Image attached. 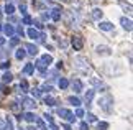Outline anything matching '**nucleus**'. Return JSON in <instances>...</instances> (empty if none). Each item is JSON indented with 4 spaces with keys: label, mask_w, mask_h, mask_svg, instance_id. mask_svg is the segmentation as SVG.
<instances>
[{
    "label": "nucleus",
    "mask_w": 133,
    "mask_h": 130,
    "mask_svg": "<svg viewBox=\"0 0 133 130\" xmlns=\"http://www.w3.org/2000/svg\"><path fill=\"white\" fill-rule=\"evenodd\" d=\"M71 86H72L74 92H82V89H84V84H82V81H79V79H74Z\"/></svg>",
    "instance_id": "nucleus-12"
},
{
    "label": "nucleus",
    "mask_w": 133,
    "mask_h": 130,
    "mask_svg": "<svg viewBox=\"0 0 133 130\" xmlns=\"http://www.w3.org/2000/svg\"><path fill=\"white\" fill-rule=\"evenodd\" d=\"M74 67L79 69L81 72H87L90 69L89 61H87V58H84V56H76L74 58Z\"/></svg>",
    "instance_id": "nucleus-1"
},
{
    "label": "nucleus",
    "mask_w": 133,
    "mask_h": 130,
    "mask_svg": "<svg viewBox=\"0 0 133 130\" xmlns=\"http://www.w3.org/2000/svg\"><path fill=\"white\" fill-rule=\"evenodd\" d=\"M31 22H33L31 17H28V15H25V17H23V25H31Z\"/></svg>",
    "instance_id": "nucleus-32"
},
{
    "label": "nucleus",
    "mask_w": 133,
    "mask_h": 130,
    "mask_svg": "<svg viewBox=\"0 0 133 130\" xmlns=\"http://www.w3.org/2000/svg\"><path fill=\"white\" fill-rule=\"evenodd\" d=\"M25 56H26V51H25V48H18L17 51H15V58H17L18 61H22Z\"/></svg>",
    "instance_id": "nucleus-18"
},
{
    "label": "nucleus",
    "mask_w": 133,
    "mask_h": 130,
    "mask_svg": "<svg viewBox=\"0 0 133 130\" xmlns=\"http://www.w3.org/2000/svg\"><path fill=\"white\" fill-rule=\"evenodd\" d=\"M41 89H43L44 92H51V91H53V86H51V84H48V82H44Z\"/></svg>",
    "instance_id": "nucleus-29"
},
{
    "label": "nucleus",
    "mask_w": 133,
    "mask_h": 130,
    "mask_svg": "<svg viewBox=\"0 0 133 130\" xmlns=\"http://www.w3.org/2000/svg\"><path fill=\"white\" fill-rule=\"evenodd\" d=\"M61 12H63V10H59V8H53V10H49V18L53 20V22H59L61 20Z\"/></svg>",
    "instance_id": "nucleus-7"
},
{
    "label": "nucleus",
    "mask_w": 133,
    "mask_h": 130,
    "mask_svg": "<svg viewBox=\"0 0 133 130\" xmlns=\"http://www.w3.org/2000/svg\"><path fill=\"white\" fill-rule=\"evenodd\" d=\"M36 122H38V127H39V130H48V128H46V125H44V122L41 120V119H36Z\"/></svg>",
    "instance_id": "nucleus-31"
},
{
    "label": "nucleus",
    "mask_w": 133,
    "mask_h": 130,
    "mask_svg": "<svg viewBox=\"0 0 133 130\" xmlns=\"http://www.w3.org/2000/svg\"><path fill=\"white\" fill-rule=\"evenodd\" d=\"M0 30H2V23H0Z\"/></svg>",
    "instance_id": "nucleus-48"
},
{
    "label": "nucleus",
    "mask_w": 133,
    "mask_h": 130,
    "mask_svg": "<svg viewBox=\"0 0 133 130\" xmlns=\"http://www.w3.org/2000/svg\"><path fill=\"white\" fill-rule=\"evenodd\" d=\"M94 94H95V91L94 89H89L87 92H85V104H87V106H90V104H92V99H94Z\"/></svg>",
    "instance_id": "nucleus-16"
},
{
    "label": "nucleus",
    "mask_w": 133,
    "mask_h": 130,
    "mask_svg": "<svg viewBox=\"0 0 133 130\" xmlns=\"http://www.w3.org/2000/svg\"><path fill=\"white\" fill-rule=\"evenodd\" d=\"M18 119H20V120L23 119V120H26V122H30V123H33V122H36V119H38V117L35 115L33 112H26V114H23V115H20Z\"/></svg>",
    "instance_id": "nucleus-9"
},
{
    "label": "nucleus",
    "mask_w": 133,
    "mask_h": 130,
    "mask_svg": "<svg viewBox=\"0 0 133 130\" xmlns=\"http://www.w3.org/2000/svg\"><path fill=\"white\" fill-rule=\"evenodd\" d=\"M76 117H84V110H82V109H77V110H76Z\"/></svg>",
    "instance_id": "nucleus-36"
},
{
    "label": "nucleus",
    "mask_w": 133,
    "mask_h": 130,
    "mask_svg": "<svg viewBox=\"0 0 133 130\" xmlns=\"http://www.w3.org/2000/svg\"><path fill=\"white\" fill-rule=\"evenodd\" d=\"M25 51H26V54H31V56L38 54V48L33 43H26V45H25Z\"/></svg>",
    "instance_id": "nucleus-10"
},
{
    "label": "nucleus",
    "mask_w": 133,
    "mask_h": 130,
    "mask_svg": "<svg viewBox=\"0 0 133 130\" xmlns=\"http://www.w3.org/2000/svg\"><path fill=\"white\" fill-rule=\"evenodd\" d=\"M3 123H5V122L2 120V119H0V130H2V128H3Z\"/></svg>",
    "instance_id": "nucleus-44"
},
{
    "label": "nucleus",
    "mask_w": 133,
    "mask_h": 130,
    "mask_svg": "<svg viewBox=\"0 0 133 130\" xmlns=\"http://www.w3.org/2000/svg\"><path fill=\"white\" fill-rule=\"evenodd\" d=\"M22 106L25 109H28V110H33L35 107H36V102H35V99H30V97H25L22 101Z\"/></svg>",
    "instance_id": "nucleus-6"
},
{
    "label": "nucleus",
    "mask_w": 133,
    "mask_h": 130,
    "mask_svg": "<svg viewBox=\"0 0 133 130\" xmlns=\"http://www.w3.org/2000/svg\"><path fill=\"white\" fill-rule=\"evenodd\" d=\"M3 43H5V38H2V36H0V46H2Z\"/></svg>",
    "instance_id": "nucleus-43"
},
{
    "label": "nucleus",
    "mask_w": 133,
    "mask_h": 130,
    "mask_svg": "<svg viewBox=\"0 0 133 130\" xmlns=\"http://www.w3.org/2000/svg\"><path fill=\"white\" fill-rule=\"evenodd\" d=\"M120 23H122V27H123L125 30H127V32H131V20L130 18H127V17H122L120 18Z\"/></svg>",
    "instance_id": "nucleus-11"
},
{
    "label": "nucleus",
    "mask_w": 133,
    "mask_h": 130,
    "mask_svg": "<svg viewBox=\"0 0 133 130\" xmlns=\"http://www.w3.org/2000/svg\"><path fill=\"white\" fill-rule=\"evenodd\" d=\"M31 23H35V25H36L38 28H43V25H41V22H38V20H36V22H31Z\"/></svg>",
    "instance_id": "nucleus-42"
},
{
    "label": "nucleus",
    "mask_w": 133,
    "mask_h": 130,
    "mask_svg": "<svg viewBox=\"0 0 133 130\" xmlns=\"http://www.w3.org/2000/svg\"><path fill=\"white\" fill-rule=\"evenodd\" d=\"M68 101H69L71 104H72V106H74V107H79V106H81V101H79V99H77V97H74V96H71V97L68 99Z\"/></svg>",
    "instance_id": "nucleus-23"
},
{
    "label": "nucleus",
    "mask_w": 133,
    "mask_h": 130,
    "mask_svg": "<svg viewBox=\"0 0 133 130\" xmlns=\"http://www.w3.org/2000/svg\"><path fill=\"white\" fill-rule=\"evenodd\" d=\"M49 128H51V130H59V128H58V125H56L54 122H53V123H49Z\"/></svg>",
    "instance_id": "nucleus-40"
},
{
    "label": "nucleus",
    "mask_w": 133,
    "mask_h": 130,
    "mask_svg": "<svg viewBox=\"0 0 133 130\" xmlns=\"http://www.w3.org/2000/svg\"><path fill=\"white\" fill-rule=\"evenodd\" d=\"M97 54H100V56H110L112 54V49L109 48V46H105V45H102V46H97Z\"/></svg>",
    "instance_id": "nucleus-8"
},
{
    "label": "nucleus",
    "mask_w": 133,
    "mask_h": 130,
    "mask_svg": "<svg viewBox=\"0 0 133 130\" xmlns=\"http://www.w3.org/2000/svg\"><path fill=\"white\" fill-rule=\"evenodd\" d=\"M26 35L30 36V38H35V40H38V38H39V32H38V30H35V28H28Z\"/></svg>",
    "instance_id": "nucleus-19"
},
{
    "label": "nucleus",
    "mask_w": 133,
    "mask_h": 130,
    "mask_svg": "<svg viewBox=\"0 0 133 130\" xmlns=\"http://www.w3.org/2000/svg\"><path fill=\"white\" fill-rule=\"evenodd\" d=\"M43 117H44V120L48 122V123H53V115H49V114H44Z\"/></svg>",
    "instance_id": "nucleus-34"
},
{
    "label": "nucleus",
    "mask_w": 133,
    "mask_h": 130,
    "mask_svg": "<svg viewBox=\"0 0 133 130\" xmlns=\"http://www.w3.org/2000/svg\"><path fill=\"white\" fill-rule=\"evenodd\" d=\"M26 130H35V128H33V127H28V128H26Z\"/></svg>",
    "instance_id": "nucleus-47"
},
{
    "label": "nucleus",
    "mask_w": 133,
    "mask_h": 130,
    "mask_svg": "<svg viewBox=\"0 0 133 130\" xmlns=\"http://www.w3.org/2000/svg\"><path fill=\"white\" fill-rule=\"evenodd\" d=\"M120 7H122V8H123V10H125V12H127V13H131V12H133V8H131V5H130V3H125V2H122V0H120Z\"/></svg>",
    "instance_id": "nucleus-22"
},
{
    "label": "nucleus",
    "mask_w": 133,
    "mask_h": 130,
    "mask_svg": "<svg viewBox=\"0 0 133 130\" xmlns=\"http://www.w3.org/2000/svg\"><path fill=\"white\" fill-rule=\"evenodd\" d=\"M102 17H104V12H102L100 8H94V10H92V18H94V20H97V22H100V20H102Z\"/></svg>",
    "instance_id": "nucleus-15"
},
{
    "label": "nucleus",
    "mask_w": 133,
    "mask_h": 130,
    "mask_svg": "<svg viewBox=\"0 0 133 130\" xmlns=\"http://www.w3.org/2000/svg\"><path fill=\"white\" fill-rule=\"evenodd\" d=\"M35 72V64H31V63H28L26 66L23 67V74H26V76H31Z\"/></svg>",
    "instance_id": "nucleus-17"
},
{
    "label": "nucleus",
    "mask_w": 133,
    "mask_h": 130,
    "mask_svg": "<svg viewBox=\"0 0 133 130\" xmlns=\"http://www.w3.org/2000/svg\"><path fill=\"white\" fill-rule=\"evenodd\" d=\"M87 120L89 122H97V117L94 115V114H87Z\"/></svg>",
    "instance_id": "nucleus-35"
},
{
    "label": "nucleus",
    "mask_w": 133,
    "mask_h": 130,
    "mask_svg": "<svg viewBox=\"0 0 133 130\" xmlns=\"http://www.w3.org/2000/svg\"><path fill=\"white\" fill-rule=\"evenodd\" d=\"M81 130H89V125L85 122H81Z\"/></svg>",
    "instance_id": "nucleus-37"
},
{
    "label": "nucleus",
    "mask_w": 133,
    "mask_h": 130,
    "mask_svg": "<svg viewBox=\"0 0 133 130\" xmlns=\"http://www.w3.org/2000/svg\"><path fill=\"white\" fill-rule=\"evenodd\" d=\"M99 106L100 109H104L105 112H112V106H114V97L112 96H104V97H100L99 99Z\"/></svg>",
    "instance_id": "nucleus-3"
},
{
    "label": "nucleus",
    "mask_w": 133,
    "mask_h": 130,
    "mask_svg": "<svg viewBox=\"0 0 133 130\" xmlns=\"http://www.w3.org/2000/svg\"><path fill=\"white\" fill-rule=\"evenodd\" d=\"M2 130H13V122H12V119H10V117L7 119V120H5Z\"/></svg>",
    "instance_id": "nucleus-20"
},
{
    "label": "nucleus",
    "mask_w": 133,
    "mask_h": 130,
    "mask_svg": "<svg viewBox=\"0 0 133 130\" xmlns=\"http://www.w3.org/2000/svg\"><path fill=\"white\" fill-rule=\"evenodd\" d=\"M99 27H100V30H104V32H112V30H114V25L110 22H99Z\"/></svg>",
    "instance_id": "nucleus-13"
},
{
    "label": "nucleus",
    "mask_w": 133,
    "mask_h": 130,
    "mask_svg": "<svg viewBox=\"0 0 133 130\" xmlns=\"http://www.w3.org/2000/svg\"><path fill=\"white\" fill-rule=\"evenodd\" d=\"M2 30H3V33L7 36H13L15 35V28L12 25H2Z\"/></svg>",
    "instance_id": "nucleus-14"
},
{
    "label": "nucleus",
    "mask_w": 133,
    "mask_h": 130,
    "mask_svg": "<svg viewBox=\"0 0 133 130\" xmlns=\"http://www.w3.org/2000/svg\"><path fill=\"white\" fill-rule=\"evenodd\" d=\"M0 56H5V49H0Z\"/></svg>",
    "instance_id": "nucleus-45"
},
{
    "label": "nucleus",
    "mask_w": 133,
    "mask_h": 130,
    "mask_svg": "<svg viewBox=\"0 0 133 130\" xmlns=\"http://www.w3.org/2000/svg\"><path fill=\"white\" fill-rule=\"evenodd\" d=\"M63 130H72V128H71L69 123H64V125H63Z\"/></svg>",
    "instance_id": "nucleus-41"
},
{
    "label": "nucleus",
    "mask_w": 133,
    "mask_h": 130,
    "mask_svg": "<svg viewBox=\"0 0 133 130\" xmlns=\"http://www.w3.org/2000/svg\"><path fill=\"white\" fill-rule=\"evenodd\" d=\"M13 12H15V7H13L12 3H7V5H5V13H7V15H12Z\"/></svg>",
    "instance_id": "nucleus-25"
},
{
    "label": "nucleus",
    "mask_w": 133,
    "mask_h": 130,
    "mask_svg": "<svg viewBox=\"0 0 133 130\" xmlns=\"http://www.w3.org/2000/svg\"><path fill=\"white\" fill-rule=\"evenodd\" d=\"M44 104H48V106H56V99L54 97H44Z\"/></svg>",
    "instance_id": "nucleus-27"
},
{
    "label": "nucleus",
    "mask_w": 133,
    "mask_h": 130,
    "mask_svg": "<svg viewBox=\"0 0 133 130\" xmlns=\"http://www.w3.org/2000/svg\"><path fill=\"white\" fill-rule=\"evenodd\" d=\"M20 130H25V128H20Z\"/></svg>",
    "instance_id": "nucleus-49"
},
{
    "label": "nucleus",
    "mask_w": 133,
    "mask_h": 130,
    "mask_svg": "<svg viewBox=\"0 0 133 130\" xmlns=\"http://www.w3.org/2000/svg\"><path fill=\"white\" fill-rule=\"evenodd\" d=\"M12 79H13V76L10 74V72H5V74L2 76V81L3 82H12Z\"/></svg>",
    "instance_id": "nucleus-26"
},
{
    "label": "nucleus",
    "mask_w": 133,
    "mask_h": 130,
    "mask_svg": "<svg viewBox=\"0 0 133 130\" xmlns=\"http://www.w3.org/2000/svg\"><path fill=\"white\" fill-rule=\"evenodd\" d=\"M20 89H23L22 92H26L28 91V82L26 81H22V82H20Z\"/></svg>",
    "instance_id": "nucleus-30"
},
{
    "label": "nucleus",
    "mask_w": 133,
    "mask_h": 130,
    "mask_svg": "<svg viewBox=\"0 0 133 130\" xmlns=\"http://www.w3.org/2000/svg\"><path fill=\"white\" fill-rule=\"evenodd\" d=\"M58 115L61 117V119H64L66 122H74L76 120V117H74V114L69 110V109H58Z\"/></svg>",
    "instance_id": "nucleus-4"
},
{
    "label": "nucleus",
    "mask_w": 133,
    "mask_h": 130,
    "mask_svg": "<svg viewBox=\"0 0 133 130\" xmlns=\"http://www.w3.org/2000/svg\"><path fill=\"white\" fill-rule=\"evenodd\" d=\"M58 86H59V89H66V87L69 86V81L66 79V77H61L59 82H58Z\"/></svg>",
    "instance_id": "nucleus-21"
},
{
    "label": "nucleus",
    "mask_w": 133,
    "mask_h": 130,
    "mask_svg": "<svg viewBox=\"0 0 133 130\" xmlns=\"http://www.w3.org/2000/svg\"><path fill=\"white\" fill-rule=\"evenodd\" d=\"M61 2H64V3H68V2H69V0H61Z\"/></svg>",
    "instance_id": "nucleus-46"
},
{
    "label": "nucleus",
    "mask_w": 133,
    "mask_h": 130,
    "mask_svg": "<svg viewBox=\"0 0 133 130\" xmlns=\"http://www.w3.org/2000/svg\"><path fill=\"white\" fill-rule=\"evenodd\" d=\"M25 10H26V5H25V3H22V5H20V12H22V13H26Z\"/></svg>",
    "instance_id": "nucleus-39"
},
{
    "label": "nucleus",
    "mask_w": 133,
    "mask_h": 130,
    "mask_svg": "<svg viewBox=\"0 0 133 130\" xmlns=\"http://www.w3.org/2000/svg\"><path fill=\"white\" fill-rule=\"evenodd\" d=\"M31 94H33L35 97H39V96H41V91L36 89V87H33V89H31Z\"/></svg>",
    "instance_id": "nucleus-33"
},
{
    "label": "nucleus",
    "mask_w": 133,
    "mask_h": 130,
    "mask_svg": "<svg viewBox=\"0 0 133 130\" xmlns=\"http://www.w3.org/2000/svg\"><path fill=\"white\" fill-rule=\"evenodd\" d=\"M89 82H90L92 86H99V87H102V86H104V84H102V81H100V79H97V77H90V79H89Z\"/></svg>",
    "instance_id": "nucleus-24"
},
{
    "label": "nucleus",
    "mask_w": 133,
    "mask_h": 130,
    "mask_svg": "<svg viewBox=\"0 0 133 130\" xmlns=\"http://www.w3.org/2000/svg\"><path fill=\"white\" fill-rule=\"evenodd\" d=\"M8 66H10V63H7V61H3V63L0 64V67H2V69H7Z\"/></svg>",
    "instance_id": "nucleus-38"
},
{
    "label": "nucleus",
    "mask_w": 133,
    "mask_h": 130,
    "mask_svg": "<svg viewBox=\"0 0 133 130\" xmlns=\"http://www.w3.org/2000/svg\"><path fill=\"white\" fill-rule=\"evenodd\" d=\"M71 45H72L74 49L81 51V49H82V46H84V41H82V38H81V36H72V40H71Z\"/></svg>",
    "instance_id": "nucleus-5"
},
{
    "label": "nucleus",
    "mask_w": 133,
    "mask_h": 130,
    "mask_svg": "<svg viewBox=\"0 0 133 130\" xmlns=\"http://www.w3.org/2000/svg\"><path fill=\"white\" fill-rule=\"evenodd\" d=\"M51 63H53V56H51V54H43L41 58L36 61L35 67H36V69H39V71H46V69L49 67Z\"/></svg>",
    "instance_id": "nucleus-2"
},
{
    "label": "nucleus",
    "mask_w": 133,
    "mask_h": 130,
    "mask_svg": "<svg viewBox=\"0 0 133 130\" xmlns=\"http://www.w3.org/2000/svg\"><path fill=\"white\" fill-rule=\"evenodd\" d=\"M97 128H99V130H107V128H109V123H107V122H99V123H97Z\"/></svg>",
    "instance_id": "nucleus-28"
}]
</instances>
